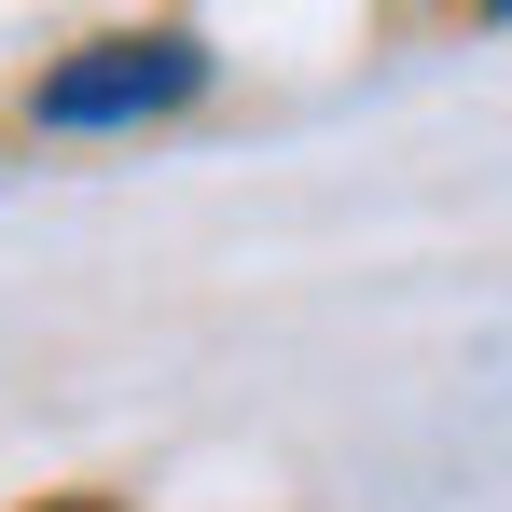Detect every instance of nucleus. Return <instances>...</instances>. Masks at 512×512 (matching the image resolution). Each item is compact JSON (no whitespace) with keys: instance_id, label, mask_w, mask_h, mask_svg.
Listing matches in <instances>:
<instances>
[{"instance_id":"nucleus-1","label":"nucleus","mask_w":512,"mask_h":512,"mask_svg":"<svg viewBox=\"0 0 512 512\" xmlns=\"http://www.w3.org/2000/svg\"><path fill=\"white\" fill-rule=\"evenodd\" d=\"M194 84H208V42H194V28H111L84 56H56V70L28 84V111H42V125H125V111H180Z\"/></svg>"},{"instance_id":"nucleus-2","label":"nucleus","mask_w":512,"mask_h":512,"mask_svg":"<svg viewBox=\"0 0 512 512\" xmlns=\"http://www.w3.org/2000/svg\"><path fill=\"white\" fill-rule=\"evenodd\" d=\"M42 512H125V499H42Z\"/></svg>"}]
</instances>
